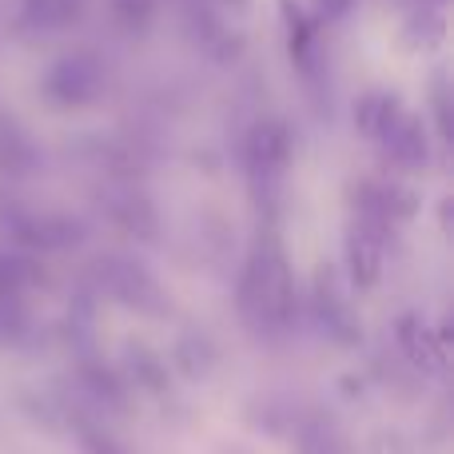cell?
<instances>
[{"mask_svg":"<svg viewBox=\"0 0 454 454\" xmlns=\"http://www.w3.org/2000/svg\"><path fill=\"white\" fill-rule=\"evenodd\" d=\"M291 439H295L299 454H351L339 423L323 411H299L291 423Z\"/></svg>","mask_w":454,"mask_h":454,"instance_id":"obj_1","label":"cell"},{"mask_svg":"<svg viewBox=\"0 0 454 454\" xmlns=\"http://www.w3.org/2000/svg\"><path fill=\"white\" fill-rule=\"evenodd\" d=\"M399 343H403V355H407V363L415 371H442V347L434 343V335L419 319L399 323Z\"/></svg>","mask_w":454,"mask_h":454,"instance_id":"obj_2","label":"cell"},{"mask_svg":"<svg viewBox=\"0 0 454 454\" xmlns=\"http://www.w3.org/2000/svg\"><path fill=\"white\" fill-rule=\"evenodd\" d=\"M68 427H72V434H76V442L84 454H132L100 419L92 415V411H68Z\"/></svg>","mask_w":454,"mask_h":454,"instance_id":"obj_3","label":"cell"},{"mask_svg":"<svg viewBox=\"0 0 454 454\" xmlns=\"http://www.w3.org/2000/svg\"><path fill=\"white\" fill-rule=\"evenodd\" d=\"M132 375L144 391H164L168 387V371L160 367V359H152V355H144V351H140V363H132Z\"/></svg>","mask_w":454,"mask_h":454,"instance_id":"obj_4","label":"cell"},{"mask_svg":"<svg viewBox=\"0 0 454 454\" xmlns=\"http://www.w3.org/2000/svg\"><path fill=\"white\" fill-rule=\"evenodd\" d=\"M367 454H411V447L403 442V434H395V431H379L375 439L367 442Z\"/></svg>","mask_w":454,"mask_h":454,"instance_id":"obj_5","label":"cell"}]
</instances>
